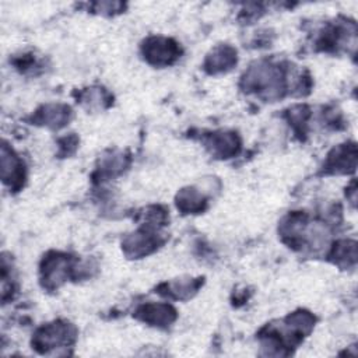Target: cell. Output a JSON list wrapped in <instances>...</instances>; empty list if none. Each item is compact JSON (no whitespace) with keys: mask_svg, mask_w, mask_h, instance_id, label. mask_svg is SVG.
<instances>
[{"mask_svg":"<svg viewBox=\"0 0 358 358\" xmlns=\"http://www.w3.org/2000/svg\"><path fill=\"white\" fill-rule=\"evenodd\" d=\"M245 90L257 94L264 99L281 98L285 91V78L280 66L268 62H259L243 76Z\"/></svg>","mask_w":358,"mask_h":358,"instance_id":"6da1fadb","label":"cell"},{"mask_svg":"<svg viewBox=\"0 0 358 358\" xmlns=\"http://www.w3.org/2000/svg\"><path fill=\"white\" fill-rule=\"evenodd\" d=\"M76 327L64 320H55L39 327L32 337V348L41 354H48L52 350L69 347L76 341Z\"/></svg>","mask_w":358,"mask_h":358,"instance_id":"7a4b0ae2","label":"cell"},{"mask_svg":"<svg viewBox=\"0 0 358 358\" xmlns=\"http://www.w3.org/2000/svg\"><path fill=\"white\" fill-rule=\"evenodd\" d=\"M76 268L74 259L66 253L50 252L41 263V280L43 287L55 289L63 284L69 277H73Z\"/></svg>","mask_w":358,"mask_h":358,"instance_id":"3957f363","label":"cell"},{"mask_svg":"<svg viewBox=\"0 0 358 358\" xmlns=\"http://www.w3.org/2000/svg\"><path fill=\"white\" fill-rule=\"evenodd\" d=\"M144 59L157 67L172 64L180 56L179 45L169 38L151 36L144 41L141 46Z\"/></svg>","mask_w":358,"mask_h":358,"instance_id":"277c9868","label":"cell"},{"mask_svg":"<svg viewBox=\"0 0 358 358\" xmlns=\"http://www.w3.org/2000/svg\"><path fill=\"white\" fill-rule=\"evenodd\" d=\"M161 243L162 241L159 236L151 231V227H147L124 236L122 241V249L127 257L138 259L157 250Z\"/></svg>","mask_w":358,"mask_h":358,"instance_id":"5b68a950","label":"cell"},{"mask_svg":"<svg viewBox=\"0 0 358 358\" xmlns=\"http://www.w3.org/2000/svg\"><path fill=\"white\" fill-rule=\"evenodd\" d=\"M357 166V147L354 143H345L333 148L324 162L326 173H350Z\"/></svg>","mask_w":358,"mask_h":358,"instance_id":"8992f818","label":"cell"},{"mask_svg":"<svg viewBox=\"0 0 358 358\" xmlns=\"http://www.w3.org/2000/svg\"><path fill=\"white\" fill-rule=\"evenodd\" d=\"M1 179L14 190H18L25 179L22 161L6 143L1 145Z\"/></svg>","mask_w":358,"mask_h":358,"instance_id":"52a82bcc","label":"cell"},{"mask_svg":"<svg viewBox=\"0 0 358 358\" xmlns=\"http://www.w3.org/2000/svg\"><path fill=\"white\" fill-rule=\"evenodd\" d=\"M134 316L151 326H158V327H166L172 324L176 320V310L172 305L169 303H144L141 305Z\"/></svg>","mask_w":358,"mask_h":358,"instance_id":"ba28073f","label":"cell"},{"mask_svg":"<svg viewBox=\"0 0 358 358\" xmlns=\"http://www.w3.org/2000/svg\"><path fill=\"white\" fill-rule=\"evenodd\" d=\"M71 117V109L63 103H48L41 106L32 120L36 124H43L50 129H60L69 123Z\"/></svg>","mask_w":358,"mask_h":358,"instance_id":"9c48e42d","label":"cell"},{"mask_svg":"<svg viewBox=\"0 0 358 358\" xmlns=\"http://www.w3.org/2000/svg\"><path fill=\"white\" fill-rule=\"evenodd\" d=\"M206 145L217 158L225 159L236 155L241 148L239 137L232 131L211 133L206 141Z\"/></svg>","mask_w":358,"mask_h":358,"instance_id":"30bf717a","label":"cell"},{"mask_svg":"<svg viewBox=\"0 0 358 358\" xmlns=\"http://www.w3.org/2000/svg\"><path fill=\"white\" fill-rule=\"evenodd\" d=\"M236 50L229 45H220L213 49L204 62V69L210 74L225 73L236 64Z\"/></svg>","mask_w":358,"mask_h":358,"instance_id":"8fae6325","label":"cell"},{"mask_svg":"<svg viewBox=\"0 0 358 358\" xmlns=\"http://www.w3.org/2000/svg\"><path fill=\"white\" fill-rule=\"evenodd\" d=\"M201 284H203V278H200V277L199 278H180V280H175V281L159 285L158 292L165 296L173 298V299L185 301V299L192 298L199 291Z\"/></svg>","mask_w":358,"mask_h":358,"instance_id":"7c38bea8","label":"cell"},{"mask_svg":"<svg viewBox=\"0 0 358 358\" xmlns=\"http://www.w3.org/2000/svg\"><path fill=\"white\" fill-rule=\"evenodd\" d=\"M207 199L206 196L196 187L189 186L179 190L176 196V207L183 214H196L201 213L206 208Z\"/></svg>","mask_w":358,"mask_h":358,"instance_id":"4fadbf2b","label":"cell"},{"mask_svg":"<svg viewBox=\"0 0 358 358\" xmlns=\"http://www.w3.org/2000/svg\"><path fill=\"white\" fill-rule=\"evenodd\" d=\"M330 257L341 267H350L357 260V245L354 241H338L334 243Z\"/></svg>","mask_w":358,"mask_h":358,"instance_id":"5bb4252c","label":"cell"},{"mask_svg":"<svg viewBox=\"0 0 358 358\" xmlns=\"http://www.w3.org/2000/svg\"><path fill=\"white\" fill-rule=\"evenodd\" d=\"M129 165V159L123 154H112L109 157L102 158L101 166L98 168L101 178H110L124 171V168Z\"/></svg>","mask_w":358,"mask_h":358,"instance_id":"9a60e30c","label":"cell"},{"mask_svg":"<svg viewBox=\"0 0 358 358\" xmlns=\"http://www.w3.org/2000/svg\"><path fill=\"white\" fill-rule=\"evenodd\" d=\"M110 99L112 98L103 88H91L84 91V94L81 95V102H87L91 106L96 105L99 108L106 106V103H109Z\"/></svg>","mask_w":358,"mask_h":358,"instance_id":"2e32d148","label":"cell"}]
</instances>
